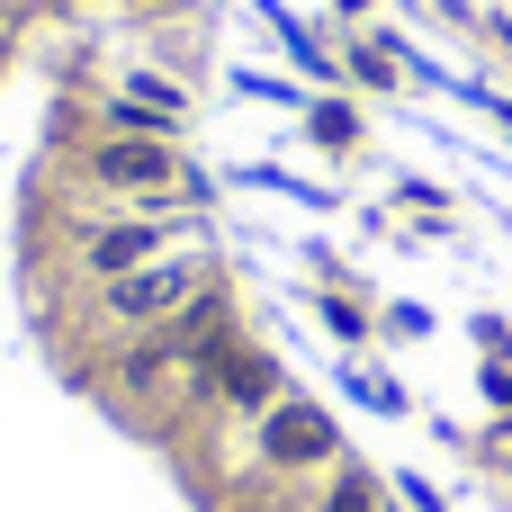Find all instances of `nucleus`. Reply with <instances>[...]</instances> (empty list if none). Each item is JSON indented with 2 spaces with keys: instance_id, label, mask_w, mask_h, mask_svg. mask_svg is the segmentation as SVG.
I'll return each instance as SVG.
<instances>
[{
  "instance_id": "f257e3e1",
  "label": "nucleus",
  "mask_w": 512,
  "mask_h": 512,
  "mask_svg": "<svg viewBox=\"0 0 512 512\" xmlns=\"http://www.w3.org/2000/svg\"><path fill=\"white\" fill-rule=\"evenodd\" d=\"M198 297H207V252H162V261H144V270H126V279L99 288L108 324H126V333H162V324H180Z\"/></svg>"
},
{
  "instance_id": "f03ea898",
  "label": "nucleus",
  "mask_w": 512,
  "mask_h": 512,
  "mask_svg": "<svg viewBox=\"0 0 512 512\" xmlns=\"http://www.w3.org/2000/svg\"><path fill=\"white\" fill-rule=\"evenodd\" d=\"M90 180H99V189L144 198V216H162L171 198H189V189H198V180H189V162H180L162 135H108V144H90Z\"/></svg>"
},
{
  "instance_id": "7ed1b4c3",
  "label": "nucleus",
  "mask_w": 512,
  "mask_h": 512,
  "mask_svg": "<svg viewBox=\"0 0 512 512\" xmlns=\"http://www.w3.org/2000/svg\"><path fill=\"white\" fill-rule=\"evenodd\" d=\"M162 252H180V225H171V216H117V225H99V234L81 243V270L108 288V279H126V270H144V261H162Z\"/></svg>"
},
{
  "instance_id": "20e7f679",
  "label": "nucleus",
  "mask_w": 512,
  "mask_h": 512,
  "mask_svg": "<svg viewBox=\"0 0 512 512\" xmlns=\"http://www.w3.org/2000/svg\"><path fill=\"white\" fill-rule=\"evenodd\" d=\"M342 441H333V414H315V405H270L261 414V459L270 468H324Z\"/></svg>"
},
{
  "instance_id": "39448f33",
  "label": "nucleus",
  "mask_w": 512,
  "mask_h": 512,
  "mask_svg": "<svg viewBox=\"0 0 512 512\" xmlns=\"http://www.w3.org/2000/svg\"><path fill=\"white\" fill-rule=\"evenodd\" d=\"M216 387H225V405H270L279 396L270 360H252V351H216Z\"/></svg>"
},
{
  "instance_id": "423d86ee",
  "label": "nucleus",
  "mask_w": 512,
  "mask_h": 512,
  "mask_svg": "<svg viewBox=\"0 0 512 512\" xmlns=\"http://www.w3.org/2000/svg\"><path fill=\"white\" fill-rule=\"evenodd\" d=\"M324 512H387V504H378V477H369V468H351V477L324 495Z\"/></svg>"
},
{
  "instance_id": "0eeeda50",
  "label": "nucleus",
  "mask_w": 512,
  "mask_h": 512,
  "mask_svg": "<svg viewBox=\"0 0 512 512\" xmlns=\"http://www.w3.org/2000/svg\"><path fill=\"white\" fill-rule=\"evenodd\" d=\"M315 135L324 144H351V108H315Z\"/></svg>"
}]
</instances>
